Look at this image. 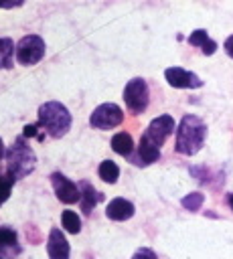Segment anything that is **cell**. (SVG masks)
<instances>
[{"label": "cell", "mask_w": 233, "mask_h": 259, "mask_svg": "<svg viewBox=\"0 0 233 259\" xmlns=\"http://www.w3.org/2000/svg\"><path fill=\"white\" fill-rule=\"evenodd\" d=\"M205 138H207V123L197 117V115H184L176 127V142H174V148L178 154H184V156H195L203 144H205Z\"/></svg>", "instance_id": "1"}, {"label": "cell", "mask_w": 233, "mask_h": 259, "mask_svg": "<svg viewBox=\"0 0 233 259\" xmlns=\"http://www.w3.org/2000/svg\"><path fill=\"white\" fill-rule=\"evenodd\" d=\"M38 125L51 138H63L71 130V113L59 101H47L38 107Z\"/></svg>", "instance_id": "2"}, {"label": "cell", "mask_w": 233, "mask_h": 259, "mask_svg": "<svg viewBox=\"0 0 233 259\" xmlns=\"http://www.w3.org/2000/svg\"><path fill=\"white\" fill-rule=\"evenodd\" d=\"M36 166V156L32 152V148L18 138L6 152V170L10 178H24L28 176Z\"/></svg>", "instance_id": "3"}, {"label": "cell", "mask_w": 233, "mask_h": 259, "mask_svg": "<svg viewBox=\"0 0 233 259\" xmlns=\"http://www.w3.org/2000/svg\"><path fill=\"white\" fill-rule=\"evenodd\" d=\"M124 101H126V107H128L132 113H142V111H146L148 101H150L148 83H146L142 77H134L132 81H128L126 87H124Z\"/></svg>", "instance_id": "4"}, {"label": "cell", "mask_w": 233, "mask_h": 259, "mask_svg": "<svg viewBox=\"0 0 233 259\" xmlns=\"http://www.w3.org/2000/svg\"><path fill=\"white\" fill-rule=\"evenodd\" d=\"M14 51H16V61L20 65L30 67V65H36L45 57L47 47H45V40L38 34H26L18 40Z\"/></svg>", "instance_id": "5"}, {"label": "cell", "mask_w": 233, "mask_h": 259, "mask_svg": "<svg viewBox=\"0 0 233 259\" xmlns=\"http://www.w3.org/2000/svg\"><path fill=\"white\" fill-rule=\"evenodd\" d=\"M122 121H124V111L115 103H101V105H97L93 109L91 117H89V123L95 130H111V127L120 125Z\"/></svg>", "instance_id": "6"}, {"label": "cell", "mask_w": 233, "mask_h": 259, "mask_svg": "<svg viewBox=\"0 0 233 259\" xmlns=\"http://www.w3.org/2000/svg\"><path fill=\"white\" fill-rule=\"evenodd\" d=\"M172 134H174V119L170 115H158L148 123V127L144 130L142 138L148 140L152 146L160 148L166 142V138L172 136Z\"/></svg>", "instance_id": "7"}, {"label": "cell", "mask_w": 233, "mask_h": 259, "mask_svg": "<svg viewBox=\"0 0 233 259\" xmlns=\"http://www.w3.org/2000/svg\"><path fill=\"white\" fill-rule=\"evenodd\" d=\"M51 184H53L55 194H57V198L61 202H65V204L79 202V196H81L79 194V186L73 180H69L67 176H63L61 172H53L51 174Z\"/></svg>", "instance_id": "8"}, {"label": "cell", "mask_w": 233, "mask_h": 259, "mask_svg": "<svg viewBox=\"0 0 233 259\" xmlns=\"http://www.w3.org/2000/svg\"><path fill=\"white\" fill-rule=\"evenodd\" d=\"M164 77H166L168 85H172L176 89H199V87H203L201 77L182 69V67H168L164 71Z\"/></svg>", "instance_id": "9"}, {"label": "cell", "mask_w": 233, "mask_h": 259, "mask_svg": "<svg viewBox=\"0 0 233 259\" xmlns=\"http://www.w3.org/2000/svg\"><path fill=\"white\" fill-rule=\"evenodd\" d=\"M47 253H49V259H69L71 247L59 229H51L49 241H47Z\"/></svg>", "instance_id": "10"}, {"label": "cell", "mask_w": 233, "mask_h": 259, "mask_svg": "<svg viewBox=\"0 0 233 259\" xmlns=\"http://www.w3.org/2000/svg\"><path fill=\"white\" fill-rule=\"evenodd\" d=\"M134 212H136V206L126 198H113L105 208V217L109 221H128L134 217Z\"/></svg>", "instance_id": "11"}, {"label": "cell", "mask_w": 233, "mask_h": 259, "mask_svg": "<svg viewBox=\"0 0 233 259\" xmlns=\"http://www.w3.org/2000/svg\"><path fill=\"white\" fill-rule=\"evenodd\" d=\"M79 186V204H81V210L85 212V214H89L91 210H93V206L103 198V194L101 192H97L89 182H81V184H77Z\"/></svg>", "instance_id": "12"}, {"label": "cell", "mask_w": 233, "mask_h": 259, "mask_svg": "<svg viewBox=\"0 0 233 259\" xmlns=\"http://www.w3.org/2000/svg\"><path fill=\"white\" fill-rule=\"evenodd\" d=\"M158 158H160V148H156V146H152L148 140L140 138L138 154H136V158H134V164H138V166H148V164L156 162Z\"/></svg>", "instance_id": "13"}, {"label": "cell", "mask_w": 233, "mask_h": 259, "mask_svg": "<svg viewBox=\"0 0 233 259\" xmlns=\"http://www.w3.org/2000/svg\"><path fill=\"white\" fill-rule=\"evenodd\" d=\"M188 42H190L192 47H201L203 55H213V53L217 51V42H215L213 38H209L207 30H203V28H197L195 32H190Z\"/></svg>", "instance_id": "14"}, {"label": "cell", "mask_w": 233, "mask_h": 259, "mask_svg": "<svg viewBox=\"0 0 233 259\" xmlns=\"http://www.w3.org/2000/svg\"><path fill=\"white\" fill-rule=\"evenodd\" d=\"M111 150L120 156H130L134 152V140L128 132H120L111 138Z\"/></svg>", "instance_id": "15"}, {"label": "cell", "mask_w": 233, "mask_h": 259, "mask_svg": "<svg viewBox=\"0 0 233 259\" xmlns=\"http://www.w3.org/2000/svg\"><path fill=\"white\" fill-rule=\"evenodd\" d=\"M18 253L16 231L10 227H0V253Z\"/></svg>", "instance_id": "16"}, {"label": "cell", "mask_w": 233, "mask_h": 259, "mask_svg": "<svg viewBox=\"0 0 233 259\" xmlns=\"http://www.w3.org/2000/svg\"><path fill=\"white\" fill-rule=\"evenodd\" d=\"M97 174H99V178H101L103 182L113 184V182L118 180V176H120V168H118L115 162H111V160H103V162L99 164Z\"/></svg>", "instance_id": "17"}, {"label": "cell", "mask_w": 233, "mask_h": 259, "mask_svg": "<svg viewBox=\"0 0 233 259\" xmlns=\"http://www.w3.org/2000/svg\"><path fill=\"white\" fill-rule=\"evenodd\" d=\"M12 55H14L12 38H0V69L12 67Z\"/></svg>", "instance_id": "18"}, {"label": "cell", "mask_w": 233, "mask_h": 259, "mask_svg": "<svg viewBox=\"0 0 233 259\" xmlns=\"http://www.w3.org/2000/svg\"><path fill=\"white\" fill-rule=\"evenodd\" d=\"M61 221H63V227H65L67 233L77 235V233L81 231V219L77 217V212H73V210H63Z\"/></svg>", "instance_id": "19"}, {"label": "cell", "mask_w": 233, "mask_h": 259, "mask_svg": "<svg viewBox=\"0 0 233 259\" xmlns=\"http://www.w3.org/2000/svg\"><path fill=\"white\" fill-rule=\"evenodd\" d=\"M203 202H205V194L203 192H190V194H186L182 198V206L186 210H199L203 206Z\"/></svg>", "instance_id": "20"}, {"label": "cell", "mask_w": 233, "mask_h": 259, "mask_svg": "<svg viewBox=\"0 0 233 259\" xmlns=\"http://www.w3.org/2000/svg\"><path fill=\"white\" fill-rule=\"evenodd\" d=\"M12 182H14V178H10V176H2V174H0V204L8 200Z\"/></svg>", "instance_id": "21"}, {"label": "cell", "mask_w": 233, "mask_h": 259, "mask_svg": "<svg viewBox=\"0 0 233 259\" xmlns=\"http://www.w3.org/2000/svg\"><path fill=\"white\" fill-rule=\"evenodd\" d=\"M132 259H158V257H156V253H154L152 249L142 247V249H138V251L132 255Z\"/></svg>", "instance_id": "22"}, {"label": "cell", "mask_w": 233, "mask_h": 259, "mask_svg": "<svg viewBox=\"0 0 233 259\" xmlns=\"http://www.w3.org/2000/svg\"><path fill=\"white\" fill-rule=\"evenodd\" d=\"M22 4H24V0H0V8H16Z\"/></svg>", "instance_id": "23"}, {"label": "cell", "mask_w": 233, "mask_h": 259, "mask_svg": "<svg viewBox=\"0 0 233 259\" xmlns=\"http://www.w3.org/2000/svg\"><path fill=\"white\" fill-rule=\"evenodd\" d=\"M225 53H227V55L233 59V34H231V36L225 40Z\"/></svg>", "instance_id": "24"}, {"label": "cell", "mask_w": 233, "mask_h": 259, "mask_svg": "<svg viewBox=\"0 0 233 259\" xmlns=\"http://www.w3.org/2000/svg\"><path fill=\"white\" fill-rule=\"evenodd\" d=\"M24 136H26V138L36 136V125H24Z\"/></svg>", "instance_id": "25"}, {"label": "cell", "mask_w": 233, "mask_h": 259, "mask_svg": "<svg viewBox=\"0 0 233 259\" xmlns=\"http://www.w3.org/2000/svg\"><path fill=\"white\" fill-rule=\"evenodd\" d=\"M227 200H229V206H231V210H233V192L229 194V198H227Z\"/></svg>", "instance_id": "26"}, {"label": "cell", "mask_w": 233, "mask_h": 259, "mask_svg": "<svg viewBox=\"0 0 233 259\" xmlns=\"http://www.w3.org/2000/svg\"><path fill=\"white\" fill-rule=\"evenodd\" d=\"M2 154H4V142H2V138H0V158H2Z\"/></svg>", "instance_id": "27"}, {"label": "cell", "mask_w": 233, "mask_h": 259, "mask_svg": "<svg viewBox=\"0 0 233 259\" xmlns=\"http://www.w3.org/2000/svg\"><path fill=\"white\" fill-rule=\"evenodd\" d=\"M0 259H2V257H0Z\"/></svg>", "instance_id": "28"}]
</instances>
